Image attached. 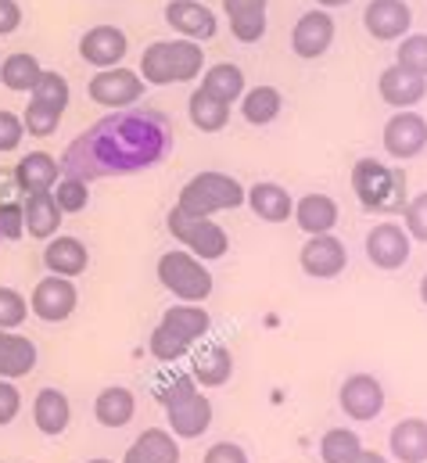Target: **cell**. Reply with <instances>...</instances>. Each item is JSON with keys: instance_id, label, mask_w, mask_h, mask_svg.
I'll list each match as a JSON object with an SVG mask.
<instances>
[{"instance_id": "6da1fadb", "label": "cell", "mask_w": 427, "mask_h": 463, "mask_svg": "<svg viewBox=\"0 0 427 463\" xmlns=\"http://www.w3.org/2000/svg\"><path fill=\"white\" fill-rule=\"evenodd\" d=\"M169 137L158 116H119L105 118L101 126H94L90 133L76 137L69 155H65V169L69 176L80 180H98L108 173H133L144 165H155L166 151Z\"/></svg>"}, {"instance_id": "7a4b0ae2", "label": "cell", "mask_w": 427, "mask_h": 463, "mask_svg": "<svg viewBox=\"0 0 427 463\" xmlns=\"http://www.w3.org/2000/svg\"><path fill=\"white\" fill-rule=\"evenodd\" d=\"M205 69V51L195 40H155L140 54V80L151 87H169V83H191Z\"/></svg>"}, {"instance_id": "3957f363", "label": "cell", "mask_w": 427, "mask_h": 463, "mask_svg": "<svg viewBox=\"0 0 427 463\" xmlns=\"http://www.w3.org/2000/svg\"><path fill=\"white\" fill-rule=\"evenodd\" d=\"M352 191L366 213H403L406 209V176L377 158H359L352 165Z\"/></svg>"}, {"instance_id": "277c9868", "label": "cell", "mask_w": 427, "mask_h": 463, "mask_svg": "<svg viewBox=\"0 0 427 463\" xmlns=\"http://www.w3.org/2000/svg\"><path fill=\"white\" fill-rule=\"evenodd\" d=\"M158 280L166 291H173L180 302H191V306H202L209 295H213V273L209 266L191 255L187 248H176V251H166L158 259Z\"/></svg>"}, {"instance_id": "5b68a950", "label": "cell", "mask_w": 427, "mask_h": 463, "mask_svg": "<svg viewBox=\"0 0 427 463\" xmlns=\"http://www.w3.org/2000/svg\"><path fill=\"white\" fill-rule=\"evenodd\" d=\"M176 205L187 216H209L213 220L215 213L244 205V187L233 176H226V173H198L191 184H184Z\"/></svg>"}, {"instance_id": "8992f818", "label": "cell", "mask_w": 427, "mask_h": 463, "mask_svg": "<svg viewBox=\"0 0 427 463\" xmlns=\"http://www.w3.org/2000/svg\"><path fill=\"white\" fill-rule=\"evenodd\" d=\"M166 227H169V233H173L191 255H198L202 262L223 259L226 248H230V237H226V231H223L215 220H209V216H187L180 205L169 209Z\"/></svg>"}, {"instance_id": "52a82bcc", "label": "cell", "mask_w": 427, "mask_h": 463, "mask_svg": "<svg viewBox=\"0 0 427 463\" xmlns=\"http://www.w3.org/2000/svg\"><path fill=\"white\" fill-rule=\"evenodd\" d=\"M87 94H90L94 105L119 112V109H129V105H137V101L144 98V80H140V72L115 65V69H101V72L90 80Z\"/></svg>"}, {"instance_id": "ba28073f", "label": "cell", "mask_w": 427, "mask_h": 463, "mask_svg": "<svg viewBox=\"0 0 427 463\" xmlns=\"http://www.w3.org/2000/svg\"><path fill=\"white\" fill-rule=\"evenodd\" d=\"M76 302H80V295H76V284L69 280V277H43L36 288H33V298H29V309L43 320V324H62V320H69L72 313H76Z\"/></svg>"}, {"instance_id": "9c48e42d", "label": "cell", "mask_w": 427, "mask_h": 463, "mask_svg": "<svg viewBox=\"0 0 427 463\" xmlns=\"http://www.w3.org/2000/svg\"><path fill=\"white\" fill-rule=\"evenodd\" d=\"M427 147V118L417 116L413 109L406 112H395V116L384 122V151L399 162L406 158H417Z\"/></svg>"}, {"instance_id": "30bf717a", "label": "cell", "mask_w": 427, "mask_h": 463, "mask_svg": "<svg viewBox=\"0 0 427 463\" xmlns=\"http://www.w3.org/2000/svg\"><path fill=\"white\" fill-rule=\"evenodd\" d=\"M341 410L352 420H377L384 413V384L370 373H352L341 384Z\"/></svg>"}, {"instance_id": "8fae6325", "label": "cell", "mask_w": 427, "mask_h": 463, "mask_svg": "<svg viewBox=\"0 0 427 463\" xmlns=\"http://www.w3.org/2000/svg\"><path fill=\"white\" fill-rule=\"evenodd\" d=\"M330 43H334V18H330V11H323V7L306 11V14L295 22V29H291V51H295L299 58H306V61H317L320 54H327Z\"/></svg>"}, {"instance_id": "7c38bea8", "label": "cell", "mask_w": 427, "mask_h": 463, "mask_svg": "<svg viewBox=\"0 0 427 463\" xmlns=\"http://www.w3.org/2000/svg\"><path fill=\"white\" fill-rule=\"evenodd\" d=\"M410 248H413V241H410L406 227H399V223H377L374 231L366 233V259L377 269H399V266H406Z\"/></svg>"}, {"instance_id": "4fadbf2b", "label": "cell", "mask_w": 427, "mask_h": 463, "mask_svg": "<svg viewBox=\"0 0 427 463\" xmlns=\"http://www.w3.org/2000/svg\"><path fill=\"white\" fill-rule=\"evenodd\" d=\"M126 51H129V40H126V33L119 25H94L80 40V58L87 65H94L98 72L101 69H115L126 58Z\"/></svg>"}, {"instance_id": "5bb4252c", "label": "cell", "mask_w": 427, "mask_h": 463, "mask_svg": "<svg viewBox=\"0 0 427 463\" xmlns=\"http://www.w3.org/2000/svg\"><path fill=\"white\" fill-rule=\"evenodd\" d=\"M363 25L374 40H403L413 25V7L406 0H370L363 11Z\"/></svg>"}, {"instance_id": "9a60e30c", "label": "cell", "mask_w": 427, "mask_h": 463, "mask_svg": "<svg viewBox=\"0 0 427 463\" xmlns=\"http://www.w3.org/2000/svg\"><path fill=\"white\" fill-rule=\"evenodd\" d=\"M299 262H302V269H306L309 277L330 280V277H337V273L348 266V251H345V244H341L334 233H317V237H309V241L302 244Z\"/></svg>"}, {"instance_id": "2e32d148", "label": "cell", "mask_w": 427, "mask_h": 463, "mask_svg": "<svg viewBox=\"0 0 427 463\" xmlns=\"http://www.w3.org/2000/svg\"><path fill=\"white\" fill-rule=\"evenodd\" d=\"M166 22L173 25V33H180L184 40H195V43L213 40L215 29H219L213 7H205L202 0H169L166 4Z\"/></svg>"}, {"instance_id": "e0dca14e", "label": "cell", "mask_w": 427, "mask_h": 463, "mask_svg": "<svg viewBox=\"0 0 427 463\" xmlns=\"http://www.w3.org/2000/svg\"><path fill=\"white\" fill-rule=\"evenodd\" d=\"M377 90H381V101H384V105H392L395 112H406V109L421 105L427 98V80L424 76L406 72V69H399V65H392V69L381 72Z\"/></svg>"}, {"instance_id": "ac0fdd59", "label": "cell", "mask_w": 427, "mask_h": 463, "mask_svg": "<svg viewBox=\"0 0 427 463\" xmlns=\"http://www.w3.org/2000/svg\"><path fill=\"white\" fill-rule=\"evenodd\" d=\"M166 417H169V428L176 439H198L213 424V402L202 392H191L187 399L166 406Z\"/></svg>"}, {"instance_id": "d6986e66", "label": "cell", "mask_w": 427, "mask_h": 463, "mask_svg": "<svg viewBox=\"0 0 427 463\" xmlns=\"http://www.w3.org/2000/svg\"><path fill=\"white\" fill-rule=\"evenodd\" d=\"M244 202H248V209H251L262 223H284V220L295 216V198H291L280 184H270V180L248 187V191H244Z\"/></svg>"}, {"instance_id": "ffe728a7", "label": "cell", "mask_w": 427, "mask_h": 463, "mask_svg": "<svg viewBox=\"0 0 427 463\" xmlns=\"http://www.w3.org/2000/svg\"><path fill=\"white\" fill-rule=\"evenodd\" d=\"M43 266L54 273V277H80L87 273L90 266V251L80 237H51L47 248H43Z\"/></svg>"}, {"instance_id": "44dd1931", "label": "cell", "mask_w": 427, "mask_h": 463, "mask_svg": "<svg viewBox=\"0 0 427 463\" xmlns=\"http://www.w3.org/2000/svg\"><path fill=\"white\" fill-rule=\"evenodd\" d=\"M58 158L47 155V151H29L18 165H14V180H18V191L22 194H43V191H54L58 187Z\"/></svg>"}, {"instance_id": "7402d4cb", "label": "cell", "mask_w": 427, "mask_h": 463, "mask_svg": "<svg viewBox=\"0 0 427 463\" xmlns=\"http://www.w3.org/2000/svg\"><path fill=\"white\" fill-rule=\"evenodd\" d=\"M230 18V33L241 43H255L266 36V0H223Z\"/></svg>"}, {"instance_id": "603a6c76", "label": "cell", "mask_w": 427, "mask_h": 463, "mask_svg": "<svg viewBox=\"0 0 427 463\" xmlns=\"http://www.w3.org/2000/svg\"><path fill=\"white\" fill-rule=\"evenodd\" d=\"M122 463H180V442H176V435H169L162 428H147L126 449Z\"/></svg>"}, {"instance_id": "cb8c5ba5", "label": "cell", "mask_w": 427, "mask_h": 463, "mask_svg": "<svg viewBox=\"0 0 427 463\" xmlns=\"http://www.w3.org/2000/svg\"><path fill=\"white\" fill-rule=\"evenodd\" d=\"M22 209H25V233H29V237H40V241L58 237V227H62L65 213L58 209V202H54L51 191H43V194H25Z\"/></svg>"}, {"instance_id": "d4e9b609", "label": "cell", "mask_w": 427, "mask_h": 463, "mask_svg": "<svg viewBox=\"0 0 427 463\" xmlns=\"http://www.w3.org/2000/svg\"><path fill=\"white\" fill-rule=\"evenodd\" d=\"M388 446L399 463H427V420L421 417L399 420L388 435Z\"/></svg>"}, {"instance_id": "484cf974", "label": "cell", "mask_w": 427, "mask_h": 463, "mask_svg": "<svg viewBox=\"0 0 427 463\" xmlns=\"http://www.w3.org/2000/svg\"><path fill=\"white\" fill-rule=\"evenodd\" d=\"M72 420V406H69V395L58 392V388H43L36 399H33V424L43 431V435H62Z\"/></svg>"}, {"instance_id": "4316f807", "label": "cell", "mask_w": 427, "mask_h": 463, "mask_svg": "<svg viewBox=\"0 0 427 463\" xmlns=\"http://www.w3.org/2000/svg\"><path fill=\"white\" fill-rule=\"evenodd\" d=\"M133 413H137V399L122 384H111L105 392H98V399H94V417H98L101 428H111V431L126 428L133 420Z\"/></svg>"}, {"instance_id": "83f0119b", "label": "cell", "mask_w": 427, "mask_h": 463, "mask_svg": "<svg viewBox=\"0 0 427 463\" xmlns=\"http://www.w3.org/2000/svg\"><path fill=\"white\" fill-rule=\"evenodd\" d=\"M162 327H166V331H173L180 342L195 345L202 335H209V327H213V317H209L202 306L180 302V306H173V309H166V313H162Z\"/></svg>"}, {"instance_id": "f1b7e54d", "label": "cell", "mask_w": 427, "mask_h": 463, "mask_svg": "<svg viewBox=\"0 0 427 463\" xmlns=\"http://www.w3.org/2000/svg\"><path fill=\"white\" fill-rule=\"evenodd\" d=\"M40 352L29 338L14 335V331H0V377L11 381V377H25L33 366H36Z\"/></svg>"}, {"instance_id": "f546056e", "label": "cell", "mask_w": 427, "mask_h": 463, "mask_svg": "<svg viewBox=\"0 0 427 463\" xmlns=\"http://www.w3.org/2000/svg\"><path fill=\"white\" fill-rule=\"evenodd\" d=\"M202 90L215 101H223V105H233V101L244 98L248 87H244V72L233 61H215L202 76Z\"/></svg>"}, {"instance_id": "4dcf8cb0", "label": "cell", "mask_w": 427, "mask_h": 463, "mask_svg": "<svg viewBox=\"0 0 427 463\" xmlns=\"http://www.w3.org/2000/svg\"><path fill=\"white\" fill-rule=\"evenodd\" d=\"M295 223L309 237L330 233L337 223V202L330 194H306L302 202H295Z\"/></svg>"}, {"instance_id": "1f68e13d", "label": "cell", "mask_w": 427, "mask_h": 463, "mask_svg": "<svg viewBox=\"0 0 427 463\" xmlns=\"http://www.w3.org/2000/svg\"><path fill=\"white\" fill-rule=\"evenodd\" d=\"M233 373V359L223 345H209L195 355V384L202 388H219Z\"/></svg>"}, {"instance_id": "d6a6232c", "label": "cell", "mask_w": 427, "mask_h": 463, "mask_svg": "<svg viewBox=\"0 0 427 463\" xmlns=\"http://www.w3.org/2000/svg\"><path fill=\"white\" fill-rule=\"evenodd\" d=\"M43 76V65L33 58V54H25V51H18V54H7L4 61H0V83L7 87V90H33L36 87V80Z\"/></svg>"}, {"instance_id": "836d02e7", "label": "cell", "mask_w": 427, "mask_h": 463, "mask_svg": "<svg viewBox=\"0 0 427 463\" xmlns=\"http://www.w3.org/2000/svg\"><path fill=\"white\" fill-rule=\"evenodd\" d=\"M280 109H284V98L277 87H255V90H244L241 98V116L251 126H270L280 116Z\"/></svg>"}, {"instance_id": "e575fe53", "label": "cell", "mask_w": 427, "mask_h": 463, "mask_svg": "<svg viewBox=\"0 0 427 463\" xmlns=\"http://www.w3.org/2000/svg\"><path fill=\"white\" fill-rule=\"evenodd\" d=\"M187 116L191 122L202 129V133H219L223 126H226V118H230V105H223V101H215L209 98L202 87L191 94V101H187Z\"/></svg>"}, {"instance_id": "d590c367", "label": "cell", "mask_w": 427, "mask_h": 463, "mask_svg": "<svg viewBox=\"0 0 427 463\" xmlns=\"http://www.w3.org/2000/svg\"><path fill=\"white\" fill-rule=\"evenodd\" d=\"M29 101H36V105H43V109L65 116V109H69V80H65L62 72L43 69V76H40L36 87L29 90Z\"/></svg>"}, {"instance_id": "8d00e7d4", "label": "cell", "mask_w": 427, "mask_h": 463, "mask_svg": "<svg viewBox=\"0 0 427 463\" xmlns=\"http://www.w3.org/2000/svg\"><path fill=\"white\" fill-rule=\"evenodd\" d=\"M363 453V442L356 431L348 428H334L320 439V460L323 463H356V457Z\"/></svg>"}, {"instance_id": "74e56055", "label": "cell", "mask_w": 427, "mask_h": 463, "mask_svg": "<svg viewBox=\"0 0 427 463\" xmlns=\"http://www.w3.org/2000/svg\"><path fill=\"white\" fill-rule=\"evenodd\" d=\"M51 194H54V202H58V209H62L65 216H69V213H83V209L90 205V187H87V180H80V176H62Z\"/></svg>"}, {"instance_id": "f35d334b", "label": "cell", "mask_w": 427, "mask_h": 463, "mask_svg": "<svg viewBox=\"0 0 427 463\" xmlns=\"http://www.w3.org/2000/svg\"><path fill=\"white\" fill-rule=\"evenodd\" d=\"M395 65L427 80V33H410V36H403Z\"/></svg>"}, {"instance_id": "ab89813d", "label": "cell", "mask_w": 427, "mask_h": 463, "mask_svg": "<svg viewBox=\"0 0 427 463\" xmlns=\"http://www.w3.org/2000/svg\"><path fill=\"white\" fill-rule=\"evenodd\" d=\"M22 126H25L29 137H51V133H58L62 116L51 112V109H43V105H36V101H29L25 112H22Z\"/></svg>"}, {"instance_id": "60d3db41", "label": "cell", "mask_w": 427, "mask_h": 463, "mask_svg": "<svg viewBox=\"0 0 427 463\" xmlns=\"http://www.w3.org/2000/svg\"><path fill=\"white\" fill-rule=\"evenodd\" d=\"M147 352L158 359V363H173V359H180V355H187L191 345L187 342H180L173 331H166L162 324L151 331V342H147Z\"/></svg>"}, {"instance_id": "b9f144b4", "label": "cell", "mask_w": 427, "mask_h": 463, "mask_svg": "<svg viewBox=\"0 0 427 463\" xmlns=\"http://www.w3.org/2000/svg\"><path fill=\"white\" fill-rule=\"evenodd\" d=\"M25 317H29V302H25L14 288H0V331L22 327Z\"/></svg>"}, {"instance_id": "7bdbcfd3", "label": "cell", "mask_w": 427, "mask_h": 463, "mask_svg": "<svg viewBox=\"0 0 427 463\" xmlns=\"http://www.w3.org/2000/svg\"><path fill=\"white\" fill-rule=\"evenodd\" d=\"M403 216H406V233H410V241H424L427 244V191L417 194L413 202H406Z\"/></svg>"}, {"instance_id": "ee69618b", "label": "cell", "mask_w": 427, "mask_h": 463, "mask_svg": "<svg viewBox=\"0 0 427 463\" xmlns=\"http://www.w3.org/2000/svg\"><path fill=\"white\" fill-rule=\"evenodd\" d=\"M0 237L4 241H22L25 237V209H22V202L0 205Z\"/></svg>"}, {"instance_id": "f6af8a7d", "label": "cell", "mask_w": 427, "mask_h": 463, "mask_svg": "<svg viewBox=\"0 0 427 463\" xmlns=\"http://www.w3.org/2000/svg\"><path fill=\"white\" fill-rule=\"evenodd\" d=\"M191 392H198V384H195V377H187V373L169 377L166 384H158V388H155V395H158V402H162V406H173V402L187 399Z\"/></svg>"}, {"instance_id": "bcb514c9", "label": "cell", "mask_w": 427, "mask_h": 463, "mask_svg": "<svg viewBox=\"0 0 427 463\" xmlns=\"http://www.w3.org/2000/svg\"><path fill=\"white\" fill-rule=\"evenodd\" d=\"M22 137H25L22 116H14V112L0 109V155H4V151H14V147L22 144Z\"/></svg>"}, {"instance_id": "7dc6e473", "label": "cell", "mask_w": 427, "mask_h": 463, "mask_svg": "<svg viewBox=\"0 0 427 463\" xmlns=\"http://www.w3.org/2000/svg\"><path fill=\"white\" fill-rule=\"evenodd\" d=\"M18 410H22V392H18L11 381L0 377V428L11 424V420L18 417Z\"/></svg>"}, {"instance_id": "c3c4849f", "label": "cell", "mask_w": 427, "mask_h": 463, "mask_svg": "<svg viewBox=\"0 0 427 463\" xmlns=\"http://www.w3.org/2000/svg\"><path fill=\"white\" fill-rule=\"evenodd\" d=\"M202 463H248V453L237 442H215Z\"/></svg>"}, {"instance_id": "681fc988", "label": "cell", "mask_w": 427, "mask_h": 463, "mask_svg": "<svg viewBox=\"0 0 427 463\" xmlns=\"http://www.w3.org/2000/svg\"><path fill=\"white\" fill-rule=\"evenodd\" d=\"M22 25V7L14 0H0V36H11Z\"/></svg>"}, {"instance_id": "f907efd6", "label": "cell", "mask_w": 427, "mask_h": 463, "mask_svg": "<svg viewBox=\"0 0 427 463\" xmlns=\"http://www.w3.org/2000/svg\"><path fill=\"white\" fill-rule=\"evenodd\" d=\"M18 180H14V169H0V205L7 202H18Z\"/></svg>"}, {"instance_id": "816d5d0a", "label": "cell", "mask_w": 427, "mask_h": 463, "mask_svg": "<svg viewBox=\"0 0 427 463\" xmlns=\"http://www.w3.org/2000/svg\"><path fill=\"white\" fill-rule=\"evenodd\" d=\"M356 463H388V460H384L381 453H370V449H363V453L356 457Z\"/></svg>"}, {"instance_id": "f5cc1de1", "label": "cell", "mask_w": 427, "mask_h": 463, "mask_svg": "<svg viewBox=\"0 0 427 463\" xmlns=\"http://www.w3.org/2000/svg\"><path fill=\"white\" fill-rule=\"evenodd\" d=\"M323 11H330V7H341V4H348V0H317Z\"/></svg>"}, {"instance_id": "db71d44e", "label": "cell", "mask_w": 427, "mask_h": 463, "mask_svg": "<svg viewBox=\"0 0 427 463\" xmlns=\"http://www.w3.org/2000/svg\"><path fill=\"white\" fill-rule=\"evenodd\" d=\"M421 298H424V306H427V273H424V280H421Z\"/></svg>"}, {"instance_id": "11a10c76", "label": "cell", "mask_w": 427, "mask_h": 463, "mask_svg": "<svg viewBox=\"0 0 427 463\" xmlns=\"http://www.w3.org/2000/svg\"><path fill=\"white\" fill-rule=\"evenodd\" d=\"M90 463H111V460H90Z\"/></svg>"}]
</instances>
